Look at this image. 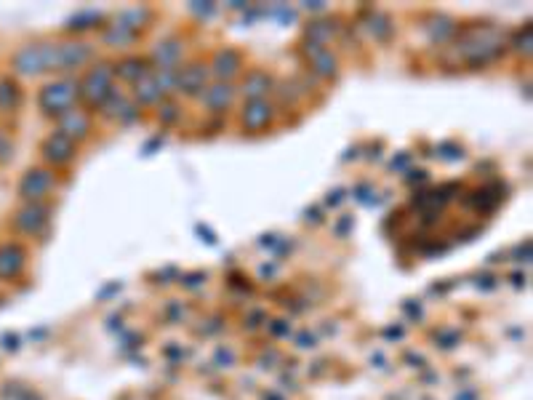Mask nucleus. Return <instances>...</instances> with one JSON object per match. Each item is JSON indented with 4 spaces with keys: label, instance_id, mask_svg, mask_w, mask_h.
Instances as JSON below:
<instances>
[{
    "label": "nucleus",
    "instance_id": "46",
    "mask_svg": "<svg viewBox=\"0 0 533 400\" xmlns=\"http://www.w3.org/2000/svg\"><path fill=\"white\" fill-rule=\"evenodd\" d=\"M344 192H347V190H341V187L339 190H334V192H328V195H325V205H339L341 200L347 198Z\"/></svg>",
    "mask_w": 533,
    "mask_h": 400
},
{
    "label": "nucleus",
    "instance_id": "4",
    "mask_svg": "<svg viewBox=\"0 0 533 400\" xmlns=\"http://www.w3.org/2000/svg\"><path fill=\"white\" fill-rule=\"evenodd\" d=\"M112 77H115L112 64H107V62H99V64H94V67L83 75V80L77 83L80 99L86 101L88 107H101V104L107 101V97L115 91Z\"/></svg>",
    "mask_w": 533,
    "mask_h": 400
},
{
    "label": "nucleus",
    "instance_id": "5",
    "mask_svg": "<svg viewBox=\"0 0 533 400\" xmlns=\"http://www.w3.org/2000/svg\"><path fill=\"white\" fill-rule=\"evenodd\" d=\"M14 73L25 77H35L49 73V53H46V43H29L25 49H19L11 59Z\"/></svg>",
    "mask_w": 533,
    "mask_h": 400
},
{
    "label": "nucleus",
    "instance_id": "41",
    "mask_svg": "<svg viewBox=\"0 0 533 400\" xmlns=\"http://www.w3.org/2000/svg\"><path fill=\"white\" fill-rule=\"evenodd\" d=\"M190 11H195L197 16H214L216 5L214 3H190Z\"/></svg>",
    "mask_w": 533,
    "mask_h": 400
},
{
    "label": "nucleus",
    "instance_id": "35",
    "mask_svg": "<svg viewBox=\"0 0 533 400\" xmlns=\"http://www.w3.org/2000/svg\"><path fill=\"white\" fill-rule=\"evenodd\" d=\"M352 227H355V219H352V214H344L339 222L334 225V235H336V238H347V232H349Z\"/></svg>",
    "mask_w": 533,
    "mask_h": 400
},
{
    "label": "nucleus",
    "instance_id": "49",
    "mask_svg": "<svg viewBox=\"0 0 533 400\" xmlns=\"http://www.w3.org/2000/svg\"><path fill=\"white\" fill-rule=\"evenodd\" d=\"M163 145V136H155L152 142H147V147H145V155H152V150H158Z\"/></svg>",
    "mask_w": 533,
    "mask_h": 400
},
{
    "label": "nucleus",
    "instance_id": "47",
    "mask_svg": "<svg viewBox=\"0 0 533 400\" xmlns=\"http://www.w3.org/2000/svg\"><path fill=\"white\" fill-rule=\"evenodd\" d=\"M299 347H304V350H307V347H315V336H310L307 331H301V334H299Z\"/></svg>",
    "mask_w": 533,
    "mask_h": 400
},
{
    "label": "nucleus",
    "instance_id": "7",
    "mask_svg": "<svg viewBox=\"0 0 533 400\" xmlns=\"http://www.w3.org/2000/svg\"><path fill=\"white\" fill-rule=\"evenodd\" d=\"M272 121H275V107H272L266 99H251L243 104V110H240L243 131L259 134V131L269 128Z\"/></svg>",
    "mask_w": 533,
    "mask_h": 400
},
{
    "label": "nucleus",
    "instance_id": "42",
    "mask_svg": "<svg viewBox=\"0 0 533 400\" xmlns=\"http://www.w3.org/2000/svg\"><path fill=\"white\" fill-rule=\"evenodd\" d=\"M408 163H411V152H400L397 158L389 160V168H392V171H403Z\"/></svg>",
    "mask_w": 533,
    "mask_h": 400
},
{
    "label": "nucleus",
    "instance_id": "30",
    "mask_svg": "<svg viewBox=\"0 0 533 400\" xmlns=\"http://www.w3.org/2000/svg\"><path fill=\"white\" fill-rule=\"evenodd\" d=\"M176 75H179V70H152L155 86H158V91L163 97L171 94V91H176Z\"/></svg>",
    "mask_w": 533,
    "mask_h": 400
},
{
    "label": "nucleus",
    "instance_id": "25",
    "mask_svg": "<svg viewBox=\"0 0 533 400\" xmlns=\"http://www.w3.org/2000/svg\"><path fill=\"white\" fill-rule=\"evenodd\" d=\"M134 97H136L139 104H158V101H163V94H160L158 86H155L152 70H149L145 77H139V80L134 83Z\"/></svg>",
    "mask_w": 533,
    "mask_h": 400
},
{
    "label": "nucleus",
    "instance_id": "14",
    "mask_svg": "<svg viewBox=\"0 0 533 400\" xmlns=\"http://www.w3.org/2000/svg\"><path fill=\"white\" fill-rule=\"evenodd\" d=\"M240 67H243V53L238 49H230V46L219 49L214 53V59H211V73L221 83H230L232 77L240 73Z\"/></svg>",
    "mask_w": 533,
    "mask_h": 400
},
{
    "label": "nucleus",
    "instance_id": "27",
    "mask_svg": "<svg viewBox=\"0 0 533 400\" xmlns=\"http://www.w3.org/2000/svg\"><path fill=\"white\" fill-rule=\"evenodd\" d=\"M19 104H22V91H19V86L14 83V80H0V110L3 112H14V110H19Z\"/></svg>",
    "mask_w": 533,
    "mask_h": 400
},
{
    "label": "nucleus",
    "instance_id": "17",
    "mask_svg": "<svg viewBox=\"0 0 533 400\" xmlns=\"http://www.w3.org/2000/svg\"><path fill=\"white\" fill-rule=\"evenodd\" d=\"M203 104L211 110V112H227L230 107H232V101H235V88L230 86V83H221V80H216V83H208V88L203 91Z\"/></svg>",
    "mask_w": 533,
    "mask_h": 400
},
{
    "label": "nucleus",
    "instance_id": "44",
    "mask_svg": "<svg viewBox=\"0 0 533 400\" xmlns=\"http://www.w3.org/2000/svg\"><path fill=\"white\" fill-rule=\"evenodd\" d=\"M427 179H430V174H427L424 168H416V171H408V174H406V182H408V184H421V182H427Z\"/></svg>",
    "mask_w": 533,
    "mask_h": 400
},
{
    "label": "nucleus",
    "instance_id": "24",
    "mask_svg": "<svg viewBox=\"0 0 533 400\" xmlns=\"http://www.w3.org/2000/svg\"><path fill=\"white\" fill-rule=\"evenodd\" d=\"M365 29L371 32V38H373V40L384 43V40H389V38H392L395 25H392V19H389L387 14H382V11H373V14H368V19H365Z\"/></svg>",
    "mask_w": 533,
    "mask_h": 400
},
{
    "label": "nucleus",
    "instance_id": "3",
    "mask_svg": "<svg viewBox=\"0 0 533 400\" xmlns=\"http://www.w3.org/2000/svg\"><path fill=\"white\" fill-rule=\"evenodd\" d=\"M94 59V46L86 40H64L49 43V73H67L86 67Z\"/></svg>",
    "mask_w": 533,
    "mask_h": 400
},
{
    "label": "nucleus",
    "instance_id": "48",
    "mask_svg": "<svg viewBox=\"0 0 533 400\" xmlns=\"http://www.w3.org/2000/svg\"><path fill=\"white\" fill-rule=\"evenodd\" d=\"M197 232H200V235H203V240H206V243H208V246H214V243H216V238H214V232H211V229H208V227L197 225Z\"/></svg>",
    "mask_w": 533,
    "mask_h": 400
},
{
    "label": "nucleus",
    "instance_id": "26",
    "mask_svg": "<svg viewBox=\"0 0 533 400\" xmlns=\"http://www.w3.org/2000/svg\"><path fill=\"white\" fill-rule=\"evenodd\" d=\"M149 19H152V11L145 8V5H136V8H128V11L118 14V22L125 25L128 29H134L136 35H139V29H142V27L149 25Z\"/></svg>",
    "mask_w": 533,
    "mask_h": 400
},
{
    "label": "nucleus",
    "instance_id": "19",
    "mask_svg": "<svg viewBox=\"0 0 533 400\" xmlns=\"http://www.w3.org/2000/svg\"><path fill=\"white\" fill-rule=\"evenodd\" d=\"M27 253L22 246L16 243H5L0 246V277H16L25 270Z\"/></svg>",
    "mask_w": 533,
    "mask_h": 400
},
{
    "label": "nucleus",
    "instance_id": "9",
    "mask_svg": "<svg viewBox=\"0 0 533 400\" xmlns=\"http://www.w3.org/2000/svg\"><path fill=\"white\" fill-rule=\"evenodd\" d=\"M99 110H101V115H104V118L118 121V123H123V125H131V123H136V121H139V107L128 99L125 94H121L118 88L107 97V101H104Z\"/></svg>",
    "mask_w": 533,
    "mask_h": 400
},
{
    "label": "nucleus",
    "instance_id": "28",
    "mask_svg": "<svg viewBox=\"0 0 533 400\" xmlns=\"http://www.w3.org/2000/svg\"><path fill=\"white\" fill-rule=\"evenodd\" d=\"M104 16L99 14V11H77L75 16H70L67 19V29L70 32H86V29H91V27H99V22H101Z\"/></svg>",
    "mask_w": 533,
    "mask_h": 400
},
{
    "label": "nucleus",
    "instance_id": "23",
    "mask_svg": "<svg viewBox=\"0 0 533 400\" xmlns=\"http://www.w3.org/2000/svg\"><path fill=\"white\" fill-rule=\"evenodd\" d=\"M112 70H115V75L125 80V83H136L139 77H145L152 67H149V62H147L145 56H128V59H123L118 64H112Z\"/></svg>",
    "mask_w": 533,
    "mask_h": 400
},
{
    "label": "nucleus",
    "instance_id": "45",
    "mask_svg": "<svg viewBox=\"0 0 533 400\" xmlns=\"http://www.w3.org/2000/svg\"><path fill=\"white\" fill-rule=\"evenodd\" d=\"M269 331H272L275 336H288V334H291V325L286 323V321H275V323L269 325Z\"/></svg>",
    "mask_w": 533,
    "mask_h": 400
},
{
    "label": "nucleus",
    "instance_id": "8",
    "mask_svg": "<svg viewBox=\"0 0 533 400\" xmlns=\"http://www.w3.org/2000/svg\"><path fill=\"white\" fill-rule=\"evenodd\" d=\"M53 187V174L49 168H29L19 182V195L29 203H40Z\"/></svg>",
    "mask_w": 533,
    "mask_h": 400
},
{
    "label": "nucleus",
    "instance_id": "16",
    "mask_svg": "<svg viewBox=\"0 0 533 400\" xmlns=\"http://www.w3.org/2000/svg\"><path fill=\"white\" fill-rule=\"evenodd\" d=\"M59 134H64L67 139H86L88 134H91V118H88V112L86 110H80V107H73L70 112H64L62 118H59Z\"/></svg>",
    "mask_w": 533,
    "mask_h": 400
},
{
    "label": "nucleus",
    "instance_id": "21",
    "mask_svg": "<svg viewBox=\"0 0 533 400\" xmlns=\"http://www.w3.org/2000/svg\"><path fill=\"white\" fill-rule=\"evenodd\" d=\"M336 32H339L336 19H315V22H310V25L304 27V43H312V46H323L325 49V43H331L336 38Z\"/></svg>",
    "mask_w": 533,
    "mask_h": 400
},
{
    "label": "nucleus",
    "instance_id": "20",
    "mask_svg": "<svg viewBox=\"0 0 533 400\" xmlns=\"http://www.w3.org/2000/svg\"><path fill=\"white\" fill-rule=\"evenodd\" d=\"M275 91V80L264 70H251L243 80V94L251 99H266V94Z\"/></svg>",
    "mask_w": 533,
    "mask_h": 400
},
{
    "label": "nucleus",
    "instance_id": "34",
    "mask_svg": "<svg viewBox=\"0 0 533 400\" xmlns=\"http://www.w3.org/2000/svg\"><path fill=\"white\" fill-rule=\"evenodd\" d=\"M158 118H160V123H176L179 121V107L173 104V101H160V110H158Z\"/></svg>",
    "mask_w": 533,
    "mask_h": 400
},
{
    "label": "nucleus",
    "instance_id": "6",
    "mask_svg": "<svg viewBox=\"0 0 533 400\" xmlns=\"http://www.w3.org/2000/svg\"><path fill=\"white\" fill-rule=\"evenodd\" d=\"M504 192H507V184L499 182V179H493V182H488L483 187L472 190V192L464 198V205L472 208V211H478V214H493V211L501 205V200L507 198Z\"/></svg>",
    "mask_w": 533,
    "mask_h": 400
},
{
    "label": "nucleus",
    "instance_id": "36",
    "mask_svg": "<svg viewBox=\"0 0 533 400\" xmlns=\"http://www.w3.org/2000/svg\"><path fill=\"white\" fill-rule=\"evenodd\" d=\"M203 283H206V273H190V275H182V286H184V288H190V291L200 288Z\"/></svg>",
    "mask_w": 533,
    "mask_h": 400
},
{
    "label": "nucleus",
    "instance_id": "31",
    "mask_svg": "<svg viewBox=\"0 0 533 400\" xmlns=\"http://www.w3.org/2000/svg\"><path fill=\"white\" fill-rule=\"evenodd\" d=\"M512 49L517 51V53H523V56H531V49H533V29L531 25H525L515 38H512Z\"/></svg>",
    "mask_w": 533,
    "mask_h": 400
},
{
    "label": "nucleus",
    "instance_id": "12",
    "mask_svg": "<svg viewBox=\"0 0 533 400\" xmlns=\"http://www.w3.org/2000/svg\"><path fill=\"white\" fill-rule=\"evenodd\" d=\"M301 51H304L307 64H310V70H312L315 75H320V77L339 75V59H336L334 51L323 49V46H312V43H304Z\"/></svg>",
    "mask_w": 533,
    "mask_h": 400
},
{
    "label": "nucleus",
    "instance_id": "43",
    "mask_svg": "<svg viewBox=\"0 0 533 400\" xmlns=\"http://www.w3.org/2000/svg\"><path fill=\"white\" fill-rule=\"evenodd\" d=\"M269 14H272V16H280L283 22H293V19H296V11H293V8H286V5H275Z\"/></svg>",
    "mask_w": 533,
    "mask_h": 400
},
{
    "label": "nucleus",
    "instance_id": "50",
    "mask_svg": "<svg viewBox=\"0 0 533 400\" xmlns=\"http://www.w3.org/2000/svg\"><path fill=\"white\" fill-rule=\"evenodd\" d=\"M304 8H307V11H317V14H323V11H325V3L312 0V3H304Z\"/></svg>",
    "mask_w": 533,
    "mask_h": 400
},
{
    "label": "nucleus",
    "instance_id": "1",
    "mask_svg": "<svg viewBox=\"0 0 533 400\" xmlns=\"http://www.w3.org/2000/svg\"><path fill=\"white\" fill-rule=\"evenodd\" d=\"M456 51L472 70H480L504 53V43H501V35L491 27H469L456 40Z\"/></svg>",
    "mask_w": 533,
    "mask_h": 400
},
{
    "label": "nucleus",
    "instance_id": "13",
    "mask_svg": "<svg viewBox=\"0 0 533 400\" xmlns=\"http://www.w3.org/2000/svg\"><path fill=\"white\" fill-rule=\"evenodd\" d=\"M182 53H184V46H182V40L179 38H166V40H160L152 53H149V67L152 70H179L176 64L182 62Z\"/></svg>",
    "mask_w": 533,
    "mask_h": 400
},
{
    "label": "nucleus",
    "instance_id": "56",
    "mask_svg": "<svg viewBox=\"0 0 533 400\" xmlns=\"http://www.w3.org/2000/svg\"><path fill=\"white\" fill-rule=\"evenodd\" d=\"M264 400H280V398H277L275 392H269V395H264Z\"/></svg>",
    "mask_w": 533,
    "mask_h": 400
},
{
    "label": "nucleus",
    "instance_id": "11",
    "mask_svg": "<svg viewBox=\"0 0 533 400\" xmlns=\"http://www.w3.org/2000/svg\"><path fill=\"white\" fill-rule=\"evenodd\" d=\"M49 214L51 208L46 203H29V205H25L14 216V225H16L19 232H25V235H40L49 227Z\"/></svg>",
    "mask_w": 533,
    "mask_h": 400
},
{
    "label": "nucleus",
    "instance_id": "33",
    "mask_svg": "<svg viewBox=\"0 0 533 400\" xmlns=\"http://www.w3.org/2000/svg\"><path fill=\"white\" fill-rule=\"evenodd\" d=\"M352 198L358 200V203H363V205H376V203H379V198H376V187L368 184V182L358 184V187L352 190Z\"/></svg>",
    "mask_w": 533,
    "mask_h": 400
},
{
    "label": "nucleus",
    "instance_id": "38",
    "mask_svg": "<svg viewBox=\"0 0 533 400\" xmlns=\"http://www.w3.org/2000/svg\"><path fill=\"white\" fill-rule=\"evenodd\" d=\"M216 363H219V368H230V366L235 363V352L230 350V347H219V350H216Z\"/></svg>",
    "mask_w": 533,
    "mask_h": 400
},
{
    "label": "nucleus",
    "instance_id": "2",
    "mask_svg": "<svg viewBox=\"0 0 533 400\" xmlns=\"http://www.w3.org/2000/svg\"><path fill=\"white\" fill-rule=\"evenodd\" d=\"M77 99H80V91H77V83L73 77H62V80L46 83L40 88V94H38V104H40L43 115H49V118H62L64 112L73 110Z\"/></svg>",
    "mask_w": 533,
    "mask_h": 400
},
{
    "label": "nucleus",
    "instance_id": "29",
    "mask_svg": "<svg viewBox=\"0 0 533 400\" xmlns=\"http://www.w3.org/2000/svg\"><path fill=\"white\" fill-rule=\"evenodd\" d=\"M275 91H277V97H280L283 104H296V101L307 94V88L299 80H283L280 88H275Z\"/></svg>",
    "mask_w": 533,
    "mask_h": 400
},
{
    "label": "nucleus",
    "instance_id": "52",
    "mask_svg": "<svg viewBox=\"0 0 533 400\" xmlns=\"http://www.w3.org/2000/svg\"><path fill=\"white\" fill-rule=\"evenodd\" d=\"M277 243H280V238H277V235H264V238H262V246H269V249H275Z\"/></svg>",
    "mask_w": 533,
    "mask_h": 400
},
{
    "label": "nucleus",
    "instance_id": "54",
    "mask_svg": "<svg viewBox=\"0 0 533 400\" xmlns=\"http://www.w3.org/2000/svg\"><path fill=\"white\" fill-rule=\"evenodd\" d=\"M456 400H475V390H467V392H461V395H456Z\"/></svg>",
    "mask_w": 533,
    "mask_h": 400
},
{
    "label": "nucleus",
    "instance_id": "18",
    "mask_svg": "<svg viewBox=\"0 0 533 400\" xmlns=\"http://www.w3.org/2000/svg\"><path fill=\"white\" fill-rule=\"evenodd\" d=\"M424 32H427V38L432 40V43H448L456 32H459V25H456V19L454 16H448V14H435V16H430L427 19V25H424Z\"/></svg>",
    "mask_w": 533,
    "mask_h": 400
},
{
    "label": "nucleus",
    "instance_id": "37",
    "mask_svg": "<svg viewBox=\"0 0 533 400\" xmlns=\"http://www.w3.org/2000/svg\"><path fill=\"white\" fill-rule=\"evenodd\" d=\"M14 158V145H11V139L0 131V163H8Z\"/></svg>",
    "mask_w": 533,
    "mask_h": 400
},
{
    "label": "nucleus",
    "instance_id": "10",
    "mask_svg": "<svg viewBox=\"0 0 533 400\" xmlns=\"http://www.w3.org/2000/svg\"><path fill=\"white\" fill-rule=\"evenodd\" d=\"M208 88V67L193 62L187 67L179 70L176 75V91H182L184 97H203V91Z\"/></svg>",
    "mask_w": 533,
    "mask_h": 400
},
{
    "label": "nucleus",
    "instance_id": "51",
    "mask_svg": "<svg viewBox=\"0 0 533 400\" xmlns=\"http://www.w3.org/2000/svg\"><path fill=\"white\" fill-rule=\"evenodd\" d=\"M307 222H312V225H320L323 222V216H320V211L317 208H312V211H307V216H304Z\"/></svg>",
    "mask_w": 533,
    "mask_h": 400
},
{
    "label": "nucleus",
    "instance_id": "22",
    "mask_svg": "<svg viewBox=\"0 0 533 400\" xmlns=\"http://www.w3.org/2000/svg\"><path fill=\"white\" fill-rule=\"evenodd\" d=\"M101 43L110 46V49H128V46L136 43V32L128 29V27L121 25L115 19L112 25H104V29H101Z\"/></svg>",
    "mask_w": 533,
    "mask_h": 400
},
{
    "label": "nucleus",
    "instance_id": "15",
    "mask_svg": "<svg viewBox=\"0 0 533 400\" xmlns=\"http://www.w3.org/2000/svg\"><path fill=\"white\" fill-rule=\"evenodd\" d=\"M40 152H43V158H46L49 163H53V166H67V163H70V160L75 158L77 147H75L73 139H67L64 134L53 131L49 139L43 142Z\"/></svg>",
    "mask_w": 533,
    "mask_h": 400
},
{
    "label": "nucleus",
    "instance_id": "53",
    "mask_svg": "<svg viewBox=\"0 0 533 400\" xmlns=\"http://www.w3.org/2000/svg\"><path fill=\"white\" fill-rule=\"evenodd\" d=\"M493 280H496V277L485 275V277H480V280H478V286H483V288H493V286H496Z\"/></svg>",
    "mask_w": 533,
    "mask_h": 400
},
{
    "label": "nucleus",
    "instance_id": "32",
    "mask_svg": "<svg viewBox=\"0 0 533 400\" xmlns=\"http://www.w3.org/2000/svg\"><path fill=\"white\" fill-rule=\"evenodd\" d=\"M435 155L440 160H448V163H456V160H464V147L456 145V142H440L435 147Z\"/></svg>",
    "mask_w": 533,
    "mask_h": 400
},
{
    "label": "nucleus",
    "instance_id": "55",
    "mask_svg": "<svg viewBox=\"0 0 533 400\" xmlns=\"http://www.w3.org/2000/svg\"><path fill=\"white\" fill-rule=\"evenodd\" d=\"M512 280H515V286H525V275H520V273L512 275Z\"/></svg>",
    "mask_w": 533,
    "mask_h": 400
},
{
    "label": "nucleus",
    "instance_id": "40",
    "mask_svg": "<svg viewBox=\"0 0 533 400\" xmlns=\"http://www.w3.org/2000/svg\"><path fill=\"white\" fill-rule=\"evenodd\" d=\"M515 262H531V238H525V240L515 249Z\"/></svg>",
    "mask_w": 533,
    "mask_h": 400
},
{
    "label": "nucleus",
    "instance_id": "39",
    "mask_svg": "<svg viewBox=\"0 0 533 400\" xmlns=\"http://www.w3.org/2000/svg\"><path fill=\"white\" fill-rule=\"evenodd\" d=\"M435 339L443 342L440 347H445V350H451V347H456V345H459V334H456V331H440Z\"/></svg>",
    "mask_w": 533,
    "mask_h": 400
}]
</instances>
